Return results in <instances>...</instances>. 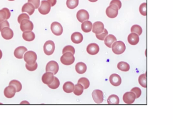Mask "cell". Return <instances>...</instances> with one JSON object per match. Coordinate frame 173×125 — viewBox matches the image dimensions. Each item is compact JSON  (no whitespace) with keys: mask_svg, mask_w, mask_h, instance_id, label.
Masks as SVG:
<instances>
[{"mask_svg":"<svg viewBox=\"0 0 173 125\" xmlns=\"http://www.w3.org/2000/svg\"><path fill=\"white\" fill-rule=\"evenodd\" d=\"M104 24L101 22H94L92 27V32L95 35H99L104 32Z\"/></svg>","mask_w":173,"mask_h":125,"instance_id":"cell-13","label":"cell"},{"mask_svg":"<svg viewBox=\"0 0 173 125\" xmlns=\"http://www.w3.org/2000/svg\"><path fill=\"white\" fill-rule=\"evenodd\" d=\"M79 4V0H67V7L70 9H74Z\"/></svg>","mask_w":173,"mask_h":125,"instance_id":"cell-33","label":"cell"},{"mask_svg":"<svg viewBox=\"0 0 173 125\" xmlns=\"http://www.w3.org/2000/svg\"><path fill=\"white\" fill-rule=\"evenodd\" d=\"M139 12L143 16L147 15V4L144 3L141 5L139 7Z\"/></svg>","mask_w":173,"mask_h":125,"instance_id":"cell-40","label":"cell"},{"mask_svg":"<svg viewBox=\"0 0 173 125\" xmlns=\"http://www.w3.org/2000/svg\"><path fill=\"white\" fill-rule=\"evenodd\" d=\"M110 83L114 87H118L122 83V79L119 75L114 74L110 76L109 78Z\"/></svg>","mask_w":173,"mask_h":125,"instance_id":"cell-18","label":"cell"},{"mask_svg":"<svg viewBox=\"0 0 173 125\" xmlns=\"http://www.w3.org/2000/svg\"><path fill=\"white\" fill-rule=\"evenodd\" d=\"M59 85H60V82H59V79H58L57 77H54V81H53L52 83L50 85H48V86L51 89L55 90V89H57L59 87Z\"/></svg>","mask_w":173,"mask_h":125,"instance_id":"cell-37","label":"cell"},{"mask_svg":"<svg viewBox=\"0 0 173 125\" xmlns=\"http://www.w3.org/2000/svg\"><path fill=\"white\" fill-rule=\"evenodd\" d=\"M5 27H9V22L7 21V20H5L0 23V32H1L2 30Z\"/></svg>","mask_w":173,"mask_h":125,"instance_id":"cell-45","label":"cell"},{"mask_svg":"<svg viewBox=\"0 0 173 125\" xmlns=\"http://www.w3.org/2000/svg\"><path fill=\"white\" fill-rule=\"evenodd\" d=\"M106 13L108 17L115 18L118 16L119 9L115 5L111 4L107 8Z\"/></svg>","mask_w":173,"mask_h":125,"instance_id":"cell-5","label":"cell"},{"mask_svg":"<svg viewBox=\"0 0 173 125\" xmlns=\"http://www.w3.org/2000/svg\"><path fill=\"white\" fill-rule=\"evenodd\" d=\"M35 9V8L34 6L30 3L28 2L24 5L21 9V11L22 13L26 12L29 15L31 16L34 13Z\"/></svg>","mask_w":173,"mask_h":125,"instance_id":"cell-20","label":"cell"},{"mask_svg":"<svg viewBox=\"0 0 173 125\" xmlns=\"http://www.w3.org/2000/svg\"><path fill=\"white\" fill-rule=\"evenodd\" d=\"M74 61H75V58L74 55L69 52L63 54V55L60 58V61L61 63L65 65H71L73 64Z\"/></svg>","mask_w":173,"mask_h":125,"instance_id":"cell-3","label":"cell"},{"mask_svg":"<svg viewBox=\"0 0 173 125\" xmlns=\"http://www.w3.org/2000/svg\"><path fill=\"white\" fill-rule=\"evenodd\" d=\"M16 91V89L14 86L9 85L5 88L4 90L5 96L7 98H12L15 96Z\"/></svg>","mask_w":173,"mask_h":125,"instance_id":"cell-17","label":"cell"},{"mask_svg":"<svg viewBox=\"0 0 173 125\" xmlns=\"http://www.w3.org/2000/svg\"><path fill=\"white\" fill-rule=\"evenodd\" d=\"M108 35V32L106 29H104V32L99 35H96V37L99 40H104Z\"/></svg>","mask_w":173,"mask_h":125,"instance_id":"cell-39","label":"cell"},{"mask_svg":"<svg viewBox=\"0 0 173 125\" xmlns=\"http://www.w3.org/2000/svg\"><path fill=\"white\" fill-rule=\"evenodd\" d=\"M136 98V95L132 92H126L123 97L124 102L127 104H133L135 102Z\"/></svg>","mask_w":173,"mask_h":125,"instance_id":"cell-12","label":"cell"},{"mask_svg":"<svg viewBox=\"0 0 173 125\" xmlns=\"http://www.w3.org/2000/svg\"><path fill=\"white\" fill-rule=\"evenodd\" d=\"M87 70L86 65L84 62H80L77 63L75 66V70L77 73L83 74L86 72Z\"/></svg>","mask_w":173,"mask_h":125,"instance_id":"cell-26","label":"cell"},{"mask_svg":"<svg viewBox=\"0 0 173 125\" xmlns=\"http://www.w3.org/2000/svg\"><path fill=\"white\" fill-rule=\"evenodd\" d=\"M28 2L33 4L35 9H38L40 5V0H28Z\"/></svg>","mask_w":173,"mask_h":125,"instance_id":"cell-44","label":"cell"},{"mask_svg":"<svg viewBox=\"0 0 173 125\" xmlns=\"http://www.w3.org/2000/svg\"><path fill=\"white\" fill-rule=\"evenodd\" d=\"M25 66H26V68L27 70L31 71V72H33V71H35L37 69L38 64L36 62L35 64L32 65H29L26 64Z\"/></svg>","mask_w":173,"mask_h":125,"instance_id":"cell-43","label":"cell"},{"mask_svg":"<svg viewBox=\"0 0 173 125\" xmlns=\"http://www.w3.org/2000/svg\"><path fill=\"white\" fill-rule=\"evenodd\" d=\"M112 51L116 55L122 54L126 50V46L124 43L122 41H115L112 46Z\"/></svg>","mask_w":173,"mask_h":125,"instance_id":"cell-2","label":"cell"},{"mask_svg":"<svg viewBox=\"0 0 173 125\" xmlns=\"http://www.w3.org/2000/svg\"><path fill=\"white\" fill-rule=\"evenodd\" d=\"M117 41L116 37L112 35H109L107 36L104 39V43L109 48H112V44Z\"/></svg>","mask_w":173,"mask_h":125,"instance_id":"cell-25","label":"cell"},{"mask_svg":"<svg viewBox=\"0 0 173 125\" xmlns=\"http://www.w3.org/2000/svg\"><path fill=\"white\" fill-rule=\"evenodd\" d=\"M51 9V5L46 0L41 1L40 6L38 8L39 11L42 15H47L49 14Z\"/></svg>","mask_w":173,"mask_h":125,"instance_id":"cell-6","label":"cell"},{"mask_svg":"<svg viewBox=\"0 0 173 125\" xmlns=\"http://www.w3.org/2000/svg\"><path fill=\"white\" fill-rule=\"evenodd\" d=\"M37 59V56L35 52L32 51H27L24 54V59L26 64L29 65H34L35 64Z\"/></svg>","mask_w":173,"mask_h":125,"instance_id":"cell-1","label":"cell"},{"mask_svg":"<svg viewBox=\"0 0 173 125\" xmlns=\"http://www.w3.org/2000/svg\"><path fill=\"white\" fill-rule=\"evenodd\" d=\"M27 48L24 46H19L15 49L14 52V55L18 59H22L23 58L24 53L27 52Z\"/></svg>","mask_w":173,"mask_h":125,"instance_id":"cell-19","label":"cell"},{"mask_svg":"<svg viewBox=\"0 0 173 125\" xmlns=\"http://www.w3.org/2000/svg\"><path fill=\"white\" fill-rule=\"evenodd\" d=\"M2 52L1 51V50H0V59H1L2 58Z\"/></svg>","mask_w":173,"mask_h":125,"instance_id":"cell-49","label":"cell"},{"mask_svg":"<svg viewBox=\"0 0 173 125\" xmlns=\"http://www.w3.org/2000/svg\"><path fill=\"white\" fill-rule=\"evenodd\" d=\"M92 98L96 104H101L104 101V95L101 90H94L92 93Z\"/></svg>","mask_w":173,"mask_h":125,"instance_id":"cell-10","label":"cell"},{"mask_svg":"<svg viewBox=\"0 0 173 125\" xmlns=\"http://www.w3.org/2000/svg\"><path fill=\"white\" fill-rule=\"evenodd\" d=\"M131 92L135 94V95H136V98H138L140 97L142 94L141 90L139 88L137 87L133 88L131 90Z\"/></svg>","mask_w":173,"mask_h":125,"instance_id":"cell-41","label":"cell"},{"mask_svg":"<svg viewBox=\"0 0 173 125\" xmlns=\"http://www.w3.org/2000/svg\"><path fill=\"white\" fill-rule=\"evenodd\" d=\"M1 35L4 39L10 40L14 37V33L9 27H5L1 31Z\"/></svg>","mask_w":173,"mask_h":125,"instance_id":"cell-14","label":"cell"},{"mask_svg":"<svg viewBox=\"0 0 173 125\" xmlns=\"http://www.w3.org/2000/svg\"><path fill=\"white\" fill-rule=\"evenodd\" d=\"M46 72L53 73L54 74H56L59 69L58 64L54 61H51L48 62L46 66Z\"/></svg>","mask_w":173,"mask_h":125,"instance_id":"cell-7","label":"cell"},{"mask_svg":"<svg viewBox=\"0 0 173 125\" xmlns=\"http://www.w3.org/2000/svg\"><path fill=\"white\" fill-rule=\"evenodd\" d=\"M84 39L83 35L79 32H75L73 33L71 36L72 42L75 44H79L83 41Z\"/></svg>","mask_w":173,"mask_h":125,"instance_id":"cell-22","label":"cell"},{"mask_svg":"<svg viewBox=\"0 0 173 125\" xmlns=\"http://www.w3.org/2000/svg\"><path fill=\"white\" fill-rule=\"evenodd\" d=\"M20 29L23 32L32 31L34 29V24L30 20L24 19L20 23Z\"/></svg>","mask_w":173,"mask_h":125,"instance_id":"cell-8","label":"cell"},{"mask_svg":"<svg viewBox=\"0 0 173 125\" xmlns=\"http://www.w3.org/2000/svg\"><path fill=\"white\" fill-rule=\"evenodd\" d=\"M84 88L82 85L79 83H77V84L74 86V93L77 96H80L84 92Z\"/></svg>","mask_w":173,"mask_h":125,"instance_id":"cell-31","label":"cell"},{"mask_svg":"<svg viewBox=\"0 0 173 125\" xmlns=\"http://www.w3.org/2000/svg\"><path fill=\"white\" fill-rule=\"evenodd\" d=\"M54 74L50 72H46L42 76L41 80L44 84L50 85L52 83L54 79Z\"/></svg>","mask_w":173,"mask_h":125,"instance_id":"cell-15","label":"cell"},{"mask_svg":"<svg viewBox=\"0 0 173 125\" xmlns=\"http://www.w3.org/2000/svg\"><path fill=\"white\" fill-rule=\"evenodd\" d=\"M51 29L54 35L60 36L63 33V28L61 24L57 22H54L51 25Z\"/></svg>","mask_w":173,"mask_h":125,"instance_id":"cell-9","label":"cell"},{"mask_svg":"<svg viewBox=\"0 0 173 125\" xmlns=\"http://www.w3.org/2000/svg\"><path fill=\"white\" fill-rule=\"evenodd\" d=\"M8 1H15V0H8Z\"/></svg>","mask_w":173,"mask_h":125,"instance_id":"cell-51","label":"cell"},{"mask_svg":"<svg viewBox=\"0 0 173 125\" xmlns=\"http://www.w3.org/2000/svg\"><path fill=\"white\" fill-rule=\"evenodd\" d=\"M92 24L91 22L86 20L82 22L81 25V29L84 33H89L92 30Z\"/></svg>","mask_w":173,"mask_h":125,"instance_id":"cell-27","label":"cell"},{"mask_svg":"<svg viewBox=\"0 0 173 125\" xmlns=\"http://www.w3.org/2000/svg\"><path fill=\"white\" fill-rule=\"evenodd\" d=\"M90 2H95L97 1L98 0H88Z\"/></svg>","mask_w":173,"mask_h":125,"instance_id":"cell-50","label":"cell"},{"mask_svg":"<svg viewBox=\"0 0 173 125\" xmlns=\"http://www.w3.org/2000/svg\"><path fill=\"white\" fill-rule=\"evenodd\" d=\"M131 32L137 34L138 35H140L142 33V27L138 25H133L131 28Z\"/></svg>","mask_w":173,"mask_h":125,"instance_id":"cell-36","label":"cell"},{"mask_svg":"<svg viewBox=\"0 0 173 125\" xmlns=\"http://www.w3.org/2000/svg\"><path fill=\"white\" fill-rule=\"evenodd\" d=\"M22 103H24V104H26V105H27V104H28V105H29V102H27V101H23V102H21V103H20V104H22Z\"/></svg>","mask_w":173,"mask_h":125,"instance_id":"cell-48","label":"cell"},{"mask_svg":"<svg viewBox=\"0 0 173 125\" xmlns=\"http://www.w3.org/2000/svg\"><path fill=\"white\" fill-rule=\"evenodd\" d=\"M119 98L115 95H112L109 97L107 99L108 104L110 105H119Z\"/></svg>","mask_w":173,"mask_h":125,"instance_id":"cell-29","label":"cell"},{"mask_svg":"<svg viewBox=\"0 0 173 125\" xmlns=\"http://www.w3.org/2000/svg\"><path fill=\"white\" fill-rule=\"evenodd\" d=\"M100 48L98 44L95 43H92L89 44L86 48L87 52L91 55H95L99 52Z\"/></svg>","mask_w":173,"mask_h":125,"instance_id":"cell-16","label":"cell"},{"mask_svg":"<svg viewBox=\"0 0 173 125\" xmlns=\"http://www.w3.org/2000/svg\"><path fill=\"white\" fill-rule=\"evenodd\" d=\"M11 16V13L8 8H4L0 10V23L5 20H8Z\"/></svg>","mask_w":173,"mask_h":125,"instance_id":"cell-21","label":"cell"},{"mask_svg":"<svg viewBox=\"0 0 173 125\" xmlns=\"http://www.w3.org/2000/svg\"><path fill=\"white\" fill-rule=\"evenodd\" d=\"M24 19H27V20H30V17H29V16L26 14H20V15L18 17V22H19V23L20 24L23 20H24Z\"/></svg>","mask_w":173,"mask_h":125,"instance_id":"cell-42","label":"cell"},{"mask_svg":"<svg viewBox=\"0 0 173 125\" xmlns=\"http://www.w3.org/2000/svg\"><path fill=\"white\" fill-rule=\"evenodd\" d=\"M127 40L128 43L131 45H136L139 41V38L137 34L132 33L128 35Z\"/></svg>","mask_w":173,"mask_h":125,"instance_id":"cell-23","label":"cell"},{"mask_svg":"<svg viewBox=\"0 0 173 125\" xmlns=\"http://www.w3.org/2000/svg\"><path fill=\"white\" fill-rule=\"evenodd\" d=\"M76 18L80 22L88 20L89 18V15L87 11L85 9H80L76 14Z\"/></svg>","mask_w":173,"mask_h":125,"instance_id":"cell-11","label":"cell"},{"mask_svg":"<svg viewBox=\"0 0 173 125\" xmlns=\"http://www.w3.org/2000/svg\"><path fill=\"white\" fill-rule=\"evenodd\" d=\"M139 83L143 87H147V76L146 73L140 75L139 77Z\"/></svg>","mask_w":173,"mask_h":125,"instance_id":"cell-35","label":"cell"},{"mask_svg":"<svg viewBox=\"0 0 173 125\" xmlns=\"http://www.w3.org/2000/svg\"><path fill=\"white\" fill-rule=\"evenodd\" d=\"M74 85L71 82H67L64 83L63 86V90L67 93H70L74 90Z\"/></svg>","mask_w":173,"mask_h":125,"instance_id":"cell-28","label":"cell"},{"mask_svg":"<svg viewBox=\"0 0 173 125\" xmlns=\"http://www.w3.org/2000/svg\"><path fill=\"white\" fill-rule=\"evenodd\" d=\"M117 68L122 72H128L130 69V66L127 62L121 61L117 65Z\"/></svg>","mask_w":173,"mask_h":125,"instance_id":"cell-30","label":"cell"},{"mask_svg":"<svg viewBox=\"0 0 173 125\" xmlns=\"http://www.w3.org/2000/svg\"><path fill=\"white\" fill-rule=\"evenodd\" d=\"M48 2L49 3L51 7H54L56 3V0H47Z\"/></svg>","mask_w":173,"mask_h":125,"instance_id":"cell-47","label":"cell"},{"mask_svg":"<svg viewBox=\"0 0 173 125\" xmlns=\"http://www.w3.org/2000/svg\"><path fill=\"white\" fill-rule=\"evenodd\" d=\"M78 83L81 84L84 87V89H87L90 86L89 81L86 77H82L80 78L78 81Z\"/></svg>","mask_w":173,"mask_h":125,"instance_id":"cell-34","label":"cell"},{"mask_svg":"<svg viewBox=\"0 0 173 125\" xmlns=\"http://www.w3.org/2000/svg\"><path fill=\"white\" fill-rule=\"evenodd\" d=\"M111 4L115 5L118 7L119 9H121L122 7V4L120 0H112L110 3V5Z\"/></svg>","mask_w":173,"mask_h":125,"instance_id":"cell-46","label":"cell"},{"mask_svg":"<svg viewBox=\"0 0 173 125\" xmlns=\"http://www.w3.org/2000/svg\"><path fill=\"white\" fill-rule=\"evenodd\" d=\"M9 85L14 86L16 89V92H19L22 90V85L20 82L16 79L11 80L9 83Z\"/></svg>","mask_w":173,"mask_h":125,"instance_id":"cell-32","label":"cell"},{"mask_svg":"<svg viewBox=\"0 0 173 125\" xmlns=\"http://www.w3.org/2000/svg\"><path fill=\"white\" fill-rule=\"evenodd\" d=\"M55 46V43L52 40L46 41L43 46L44 53L47 56H51L54 52Z\"/></svg>","mask_w":173,"mask_h":125,"instance_id":"cell-4","label":"cell"},{"mask_svg":"<svg viewBox=\"0 0 173 125\" xmlns=\"http://www.w3.org/2000/svg\"><path fill=\"white\" fill-rule=\"evenodd\" d=\"M68 52L71 53L73 55H74L75 53V49L73 46L71 45L66 46L62 50V54H63L65 53H68Z\"/></svg>","mask_w":173,"mask_h":125,"instance_id":"cell-38","label":"cell"},{"mask_svg":"<svg viewBox=\"0 0 173 125\" xmlns=\"http://www.w3.org/2000/svg\"><path fill=\"white\" fill-rule=\"evenodd\" d=\"M22 38L25 41L31 42L35 39V35L32 31H26L23 33Z\"/></svg>","mask_w":173,"mask_h":125,"instance_id":"cell-24","label":"cell"}]
</instances>
